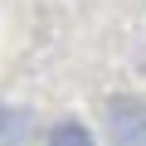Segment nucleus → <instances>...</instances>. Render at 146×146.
<instances>
[{
  "instance_id": "1",
  "label": "nucleus",
  "mask_w": 146,
  "mask_h": 146,
  "mask_svg": "<svg viewBox=\"0 0 146 146\" xmlns=\"http://www.w3.org/2000/svg\"><path fill=\"white\" fill-rule=\"evenodd\" d=\"M102 117H107V136L117 146H146V102L141 98L117 93V98H107Z\"/></svg>"
},
{
  "instance_id": "2",
  "label": "nucleus",
  "mask_w": 146,
  "mask_h": 146,
  "mask_svg": "<svg viewBox=\"0 0 146 146\" xmlns=\"http://www.w3.org/2000/svg\"><path fill=\"white\" fill-rule=\"evenodd\" d=\"M49 146H98V141L88 136V127H83V122H58V127H54V136H49Z\"/></svg>"
}]
</instances>
